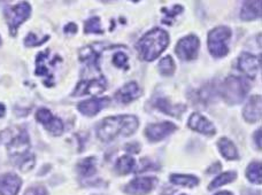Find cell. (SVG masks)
<instances>
[{
	"instance_id": "d4e9b609",
	"label": "cell",
	"mask_w": 262,
	"mask_h": 195,
	"mask_svg": "<svg viewBox=\"0 0 262 195\" xmlns=\"http://www.w3.org/2000/svg\"><path fill=\"white\" fill-rule=\"evenodd\" d=\"M236 178H237L236 173H232V171L223 173V174H221L220 176H217V177L215 178L213 182L209 184L208 189H209V191H213V189H215V188H219V187L223 186V185L233 182V180H235Z\"/></svg>"
},
{
	"instance_id": "e0dca14e",
	"label": "cell",
	"mask_w": 262,
	"mask_h": 195,
	"mask_svg": "<svg viewBox=\"0 0 262 195\" xmlns=\"http://www.w3.org/2000/svg\"><path fill=\"white\" fill-rule=\"evenodd\" d=\"M140 95H142V90L139 89L136 82L127 83L115 93L116 100L121 102V104H129V102L138 99Z\"/></svg>"
},
{
	"instance_id": "1f68e13d",
	"label": "cell",
	"mask_w": 262,
	"mask_h": 195,
	"mask_svg": "<svg viewBox=\"0 0 262 195\" xmlns=\"http://www.w3.org/2000/svg\"><path fill=\"white\" fill-rule=\"evenodd\" d=\"M25 195H48V191L43 186H35L28 188Z\"/></svg>"
},
{
	"instance_id": "9c48e42d",
	"label": "cell",
	"mask_w": 262,
	"mask_h": 195,
	"mask_svg": "<svg viewBox=\"0 0 262 195\" xmlns=\"http://www.w3.org/2000/svg\"><path fill=\"white\" fill-rule=\"evenodd\" d=\"M107 87V82L104 77H100L99 80L91 81H81L77 84L76 89L74 90V96L82 95H98L102 93Z\"/></svg>"
},
{
	"instance_id": "e575fe53",
	"label": "cell",
	"mask_w": 262,
	"mask_h": 195,
	"mask_svg": "<svg viewBox=\"0 0 262 195\" xmlns=\"http://www.w3.org/2000/svg\"><path fill=\"white\" fill-rule=\"evenodd\" d=\"M219 170H221V164H220V163H215V164H213L212 168H209V169L207 170V173H209V174H216Z\"/></svg>"
},
{
	"instance_id": "ffe728a7",
	"label": "cell",
	"mask_w": 262,
	"mask_h": 195,
	"mask_svg": "<svg viewBox=\"0 0 262 195\" xmlns=\"http://www.w3.org/2000/svg\"><path fill=\"white\" fill-rule=\"evenodd\" d=\"M156 106L159 109L167 115L174 116V117H180V116L185 111V106L183 105H172L168 99H158Z\"/></svg>"
},
{
	"instance_id": "30bf717a",
	"label": "cell",
	"mask_w": 262,
	"mask_h": 195,
	"mask_svg": "<svg viewBox=\"0 0 262 195\" xmlns=\"http://www.w3.org/2000/svg\"><path fill=\"white\" fill-rule=\"evenodd\" d=\"M176 129V125L170 122L149 124L147 125V128L145 129V136L147 137L149 141L157 142L162 140V139L166 138L167 136H169L172 132H175Z\"/></svg>"
},
{
	"instance_id": "8d00e7d4",
	"label": "cell",
	"mask_w": 262,
	"mask_h": 195,
	"mask_svg": "<svg viewBox=\"0 0 262 195\" xmlns=\"http://www.w3.org/2000/svg\"><path fill=\"white\" fill-rule=\"evenodd\" d=\"M5 114H6V108L3 104H0V117H4Z\"/></svg>"
},
{
	"instance_id": "74e56055",
	"label": "cell",
	"mask_w": 262,
	"mask_h": 195,
	"mask_svg": "<svg viewBox=\"0 0 262 195\" xmlns=\"http://www.w3.org/2000/svg\"><path fill=\"white\" fill-rule=\"evenodd\" d=\"M215 195H233V194H232V193H230V192L223 191V192H219V193H216Z\"/></svg>"
},
{
	"instance_id": "ac0fdd59",
	"label": "cell",
	"mask_w": 262,
	"mask_h": 195,
	"mask_svg": "<svg viewBox=\"0 0 262 195\" xmlns=\"http://www.w3.org/2000/svg\"><path fill=\"white\" fill-rule=\"evenodd\" d=\"M261 109H262L261 96L254 95L246 102L244 110H243V115H244L245 119L249 123H255L261 118Z\"/></svg>"
},
{
	"instance_id": "6da1fadb",
	"label": "cell",
	"mask_w": 262,
	"mask_h": 195,
	"mask_svg": "<svg viewBox=\"0 0 262 195\" xmlns=\"http://www.w3.org/2000/svg\"><path fill=\"white\" fill-rule=\"evenodd\" d=\"M139 122L133 115L111 116L105 118L97 129V136L102 141H112L118 136L129 137L138 129Z\"/></svg>"
},
{
	"instance_id": "9a60e30c",
	"label": "cell",
	"mask_w": 262,
	"mask_h": 195,
	"mask_svg": "<svg viewBox=\"0 0 262 195\" xmlns=\"http://www.w3.org/2000/svg\"><path fill=\"white\" fill-rule=\"evenodd\" d=\"M188 125L193 131L206 134V136H214L216 133L213 123L199 113H193L190 116Z\"/></svg>"
},
{
	"instance_id": "d6a6232c",
	"label": "cell",
	"mask_w": 262,
	"mask_h": 195,
	"mask_svg": "<svg viewBox=\"0 0 262 195\" xmlns=\"http://www.w3.org/2000/svg\"><path fill=\"white\" fill-rule=\"evenodd\" d=\"M162 11L167 14V17H174L177 15V14H180L182 11H183V7L175 6L171 11H167V9H162Z\"/></svg>"
},
{
	"instance_id": "5b68a950",
	"label": "cell",
	"mask_w": 262,
	"mask_h": 195,
	"mask_svg": "<svg viewBox=\"0 0 262 195\" xmlns=\"http://www.w3.org/2000/svg\"><path fill=\"white\" fill-rule=\"evenodd\" d=\"M231 38V30L228 27H216L209 31L207 44L209 53L215 58L226 57L229 52L228 41Z\"/></svg>"
},
{
	"instance_id": "484cf974",
	"label": "cell",
	"mask_w": 262,
	"mask_h": 195,
	"mask_svg": "<svg viewBox=\"0 0 262 195\" xmlns=\"http://www.w3.org/2000/svg\"><path fill=\"white\" fill-rule=\"evenodd\" d=\"M261 163L260 162H254V163H251L246 169V177L250 182L260 185L262 183V177H261Z\"/></svg>"
},
{
	"instance_id": "277c9868",
	"label": "cell",
	"mask_w": 262,
	"mask_h": 195,
	"mask_svg": "<svg viewBox=\"0 0 262 195\" xmlns=\"http://www.w3.org/2000/svg\"><path fill=\"white\" fill-rule=\"evenodd\" d=\"M250 83L245 78L230 76L224 81L222 85V95L229 105H238L245 99L250 91Z\"/></svg>"
},
{
	"instance_id": "4fadbf2b",
	"label": "cell",
	"mask_w": 262,
	"mask_h": 195,
	"mask_svg": "<svg viewBox=\"0 0 262 195\" xmlns=\"http://www.w3.org/2000/svg\"><path fill=\"white\" fill-rule=\"evenodd\" d=\"M158 183L157 178L153 177H139L136 178L125 186V192L131 195L147 194L156 187Z\"/></svg>"
},
{
	"instance_id": "ba28073f",
	"label": "cell",
	"mask_w": 262,
	"mask_h": 195,
	"mask_svg": "<svg viewBox=\"0 0 262 195\" xmlns=\"http://www.w3.org/2000/svg\"><path fill=\"white\" fill-rule=\"evenodd\" d=\"M36 119L38 120L40 124H43L45 129L48 130L49 132L52 133L53 136H60V134L63 132L62 120L55 117L49 109L41 108L37 110Z\"/></svg>"
},
{
	"instance_id": "8992f818",
	"label": "cell",
	"mask_w": 262,
	"mask_h": 195,
	"mask_svg": "<svg viewBox=\"0 0 262 195\" xmlns=\"http://www.w3.org/2000/svg\"><path fill=\"white\" fill-rule=\"evenodd\" d=\"M31 7L29 3H18L17 5H14L12 7H7L5 9V16H6L7 25L9 27L12 35L16 34L17 28L20 27L23 22H25L28 17L30 16Z\"/></svg>"
},
{
	"instance_id": "44dd1931",
	"label": "cell",
	"mask_w": 262,
	"mask_h": 195,
	"mask_svg": "<svg viewBox=\"0 0 262 195\" xmlns=\"http://www.w3.org/2000/svg\"><path fill=\"white\" fill-rule=\"evenodd\" d=\"M219 151L221 153L222 156L227 160H237L238 159V151L230 139L226 137L221 138L217 142Z\"/></svg>"
},
{
	"instance_id": "d590c367",
	"label": "cell",
	"mask_w": 262,
	"mask_h": 195,
	"mask_svg": "<svg viewBox=\"0 0 262 195\" xmlns=\"http://www.w3.org/2000/svg\"><path fill=\"white\" fill-rule=\"evenodd\" d=\"M255 140H256V146H258V148L260 150L261 148V129H259L258 131L255 132Z\"/></svg>"
},
{
	"instance_id": "603a6c76",
	"label": "cell",
	"mask_w": 262,
	"mask_h": 195,
	"mask_svg": "<svg viewBox=\"0 0 262 195\" xmlns=\"http://www.w3.org/2000/svg\"><path fill=\"white\" fill-rule=\"evenodd\" d=\"M77 169L79 171V175L83 177H90L97 173L96 168V157H86V159L82 160L77 165Z\"/></svg>"
},
{
	"instance_id": "83f0119b",
	"label": "cell",
	"mask_w": 262,
	"mask_h": 195,
	"mask_svg": "<svg viewBox=\"0 0 262 195\" xmlns=\"http://www.w3.org/2000/svg\"><path fill=\"white\" fill-rule=\"evenodd\" d=\"M84 31L85 34H104V30H102L100 18L99 17H91L85 22V27H84Z\"/></svg>"
},
{
	"instance_id": "f1b7e54d",
	"label": "cell",
	"mask_w": 262,
	"mask_h": 195,
	"mask_svg": "<svg viewBox=\"0 0 262 195\" xmlns=\"http://www.w3.org/2000/svg\"><path fill=\"white\" fill-rule=\"evenodd\" d=\"M34 165H35V157L27 154L26 156H23L20 169L21 171H23V173H28V171H30L32 168H34Z\"/></svg>"
},
{
	"instance_id": "cb8c5ba5",
	"label": "cell",
	"mask_w": 262,
	"mask_h": 195,
	"mask_svg": "<svg viewBox=\"0 0 262 195\" xmlns=\"http://www.w3.org/2000/svg\"><path fill=\"white\" fill-rule=\"evenodd\" d=\"M136 161L133 156L124 155L121 156L120 159L116 161V170L121 175H128L131 171L135 170Z\"/></svg>"
},
{
	"instance_id": "7402d4cb",
	"label": "cell",
	"mask_w": 262,
	"mask_h": 195,
	"mask_svg": "<svg viewBox=\"0 0 262 195\" xmlns=\"http://www.w3.org/2000/svg\"><path fill=\"white\" fill-rule=\"evenodd\" d=\"M170 182L174 185H181L185 187H194L199 184V179L192 175H177L170 176Z\"/></svg>"
},
{
	"instance_id": "836d02e7",
	"label": "cell",
	"mask_w": 262,
	"mask_h": 195,
	"mask_svg": "<svg viewBox=\"0 0 262 195\" xmlns=\"http://www.w3.org/2000/svg\"><path fill=\"white\" fill-rule=\"evenodd\" d=\"M64 32H66V34H70V35L76 34V32H77L76 25H75V23H69V25L64 27Z\"/></svg>"
},
{
	"instance_id": "f35d334b",
	"label": "cell",
	"mask_w": 262,
	"mask_h": 195,
	"mask_svg": "<svg viewBox=\"0 0 262 195\" xmlns=\"http://www.w3.org/2000/svg\"><path fill=\"white\" fill-rule=\"evenodd\" d=\"M183 195H184V194H183Z\"/></svg>"
},
{
	"instance_id": "4dcf8cb0",
	"label": "cell",
	"mask_w": 262,
	"mask_h": 195,
	"mask_svg": "<svg viewBox=\"0 0 262 195\" xmlns=\"http://www.w3.org/2000/svg\"><path fill=\"white\" fill-rule=\"evenodd\" d=\"M48 39H49V37H46V38H44V39H43V38L38 39V38H37L36 35L29 34V35L27 36L25 43H26L27 46H38V45H40V44L45 43V41L48 40Z\"/></svg>"
},
{
	"instance_id": "52a82bcc",
	"label": "cell",
	"mask_w": 262,
	"mask_h": 195,
	"mask_svg": "<svg viewBox=\"0 0 262 195\" xmlns=\"http://www.w3.org/2000/svg\"><path fill=\"white\" fill-rule=\"evenodd\" d=\"M200 40L196 36L191 35L182 38L176 46V54L180 59L184 61L194 60L198 55Z\"/></svg>"
},
{
	"instance_id": "2e32d148",
	"label": "cell",
	"mask_w": 262,
	"mask_h": 195,
	"mask_svg": "<svg viewBox=\"0 0 262 195\" xmlns=\"http://www.w3.org/2000/svg\"><path fill=\"white\" fill-rule=\"evenodd\" d=\"M22 186V180L16 175L0 176V195H17Z\"/></svg>"
},
{
	"instance_id": "7a4b0ae2",
	"label": "cell",
	"mask_w": 262,
	"mask_h": 195,
	"mask_svg": "<svg viewBox=\"0 0 262 195\" xmlns=\"http://www.w3.org/2000/svg\"><path fill=\"white\" fill-rule=\"evenodd\" d=\"M169 44V36L165 30L156 28L148 31L146 35L140 38L137 44V50L145 61H153L159 58Z\"/></svg>"
},
{
	"instance_id": "7c38bea8",
	"label": "cell",
	"mask_w": 262,
	"mask_h": 195,
	"mask_svg": "<svg viewBox=\"0 0 262 195\" xmlns=\"http://www.w3.org/2000/svg\"><path fill=\"white\" fill-rule=\"evenodd\" d=\"M238 68L246 76L254 78L261 68V55H253L251 53H243L238 60Z\"/></svg>"
},
{
	"instance_id": "3957f363",
	"label": "cell",
	"mask_w": 262,
	"mask_h": 195,
	"mask_svg": "<svg viewBox=\"0 0 262 195\" xmlns=\"http://www.w3.org/2000/svg\"><path fill=\"white\" fill-rule=\"evenodd\" d=\"M0 141L8 148L11 156H26L30 146L29 136L25 129H8L0 133Z\"/></svg>"
},
{
	"instance_id": "f546056e",
	"label": "cell",
	"mask_w": 262,
	"mask_h": 195,
	"mask_svg": "<svg viewBox=\"0 0 262 195\" xmlns=\"http://www.w3.org/2000/svg\"><path fill=\"white\" fill-rule=\"evenodd\" d=\"M113 62L118 68L128 69V57L124 53H116L113 58Z\"/></svg>"
},
{
	"instance_id": "5bb4252c",
	"label": "cell",
	"mask_w": 262,
	"mask_h": 195,
	"mask_svg": "<svg viewBox=\"0 0 262 195\" xmlns=\"http://www.w3.org/2000/svg\"><path fill=\"white\" fill-rule=\"evenodd\" d=\"M110 98L104 96V98H95V99L85 100L82 101L81 104L78 105V110L81 111L83 115L89 116V117H92V116L97 115L98 113L110 105Z\"/></svg>"
},
{
	"instance_id": "8fae6325",
	"label": "cell",
	"mask_w": 262,
	"mask_h": 195,
	"mask_svg": "<svg viewBox=\"0 0 262 195\" xmlns=\"http://www.w3.org/2000/svg\"><path fill=\"white\" fill-rule=\"evenodd\" d=\"M49 50H46L45 52L38 53V57L36 59V75L44 76L45 84H48V82H51L52 80V69L54 68L57 60H60L58 57H55L54 60H50Z\"/></svg>"
},
{
	"instance_id": "4316f807",
	"label": "cell",
	"mask_w": 262,
	"mask_h": 195,
	"mask_svg": "<svg viewBox=\"0 0 262 195\" xmlns=\"http://www.w3.org/2000/svg\"><path fill=\"white\" fill-rule=\"evenodd\" d=\"M159 70L163 76H171L175 71V62L170 55H167L159 63Z\"/></svg>"
},
{
	"instance_id": "d6986e66",
	"label": "cell",
	"mask_w": 262,
	"mask_h": 195,
	"mask_svg": "<svg viewBox=\"0 0 262 195\" xmlns=\"http://www.w3.org/2000/svg\"><path fill=\"white\" fill-rule=\"evenodd\" d=\"M261 2H246L243 5L241 16L243 20L252 21L261 17Z\"/></svg>"
}]
</instances>
